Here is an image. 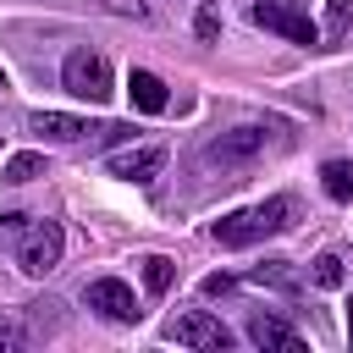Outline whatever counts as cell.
I'll return each instance as SVG.
<instances>
[{
  "label": "cell",
  "mask_w": 353,
  "mask_h": 353,
  "mask_svg": "<svg viewBox=\"0 0 353 353\" xmlns=\"http://www.w3.org/2000/svg\"><path fill=\"white\" fill-rule=\"evenodd\" d=\"M165 336H171L176 347H199V353H226V347H232V325H221V320L204 314V309L171 314V320H165Z\"/></svg>",
  "instance_id": "cell-3"
},
{
  "label": "cell",
  "mask_w": 353,
  "mask_h": 353,
  "mask_svg": "<svg viewBox=\"0 0 353 353\" xmlns=\"http://www.w3.org/2000/svg\"><path fill=\"white\" fill-rule=\"evenodd\" d=\"M254 22L270 28V33H281V39H292V44H320V28H314L309 11H298L292 0H259V6H254Z\"/></svg>",
  "instance_id": "cell-5"
},
{
  "label": "cell",
  "mask_w": 353,
  "mask_h": 353,
  "mask_svg": "<svg viewBox=\"0 0 353 353\" xmlns=\"http://www.w3.org/2000/svg\"><path fill=\"white\" fill-rule=\"evenodd\" d=\"M248 342L254 347H276V353H303V336L287 320H276V314H254L248 320Z\"/></svg>",
  "instance_id": "cell-9"
},
{
  "label": "cell",
  "mask_w": 353,
  "mask_h": 353,
  "mask_svg": "<svg viewBox=\"0 0 353 353\" xmlns=\"http://www.w3.org/2000/svg\"><path fill=\"white\" fill-rule=\"evenodd\" d=\"M28 132L44 138V143H77V138L88 132V121H77V116H66V110H39V116L28 121Z\"/></svg>",
  "instance_id": "cell-10"
},
{
  "label": "cell",
  "mask_w": 353,
  "mask_h": 353,
  "mask_svg": "<svg viewBox=\"0 0 353 353\" xmlns=\"http://www.w3.org/2000/svg\"><path fill=\"white\" fill-rule=\"evenodd\" d=\"M353 22V0H331V33H342Z\"/></svg>",
  "instance_id": "cell-17"
},
{
  "label": "cell",
  "mask_w": 353,
  "mask_h": 353,
  "mask_svg": "<svg viewBox=\"0 0 353 353\" xmlns=\"http://www.w3.org/2000/svg\"><path fill=\"white\" fill-rule=\"evenodd\" d=\"M320 188L347 204V199H353V160H325V165H320Z\"/></svg>",
  "instance_id": "cell-12"
},
{
  "label": "cell",
  "mask_w": 353,
  "mask_h": 353,
  "mask_svg": "<svg viewBox=\"0 0 353 353\" xmlns=\"http://www.w3.org/2000/svg\"><path fill=\"white\" fill-rule=\"evenodd\" d=\"M127 94H132V105H138L143 116H160V110H165V83H160L154 72H143V66H132Z\"/></svg>",
  "instance_id": "cell-11"
},
{
  "label": "cell",
  "mask_w": 353,
  "mask_h": 353,
  "mask_svg": "<svg viewBox=\"0 0 353 353\" xmlns=\"http://www.w3.org/2000/svg\"><path fill=\"white\" fill-rule=\"evenodd\" d=\"M232 287H237L232 276H210V281H204V292H210V298H221V292H232Z\"/></svg>",
  "instance_id": "cell-19"
},
{
  "label": "cell",
  "mask_w": 353,
  "mask_h": 353,
  "mask_svg": "<svg viewBox=\"0 0 353 353\" xmlns=\"http://www.w3.org/2000/svg\"><path fill=\"white\" fill-rule=\"evenodd\" d=\"M83 303H88L94 314L116 320V325H132V320L143 314V309H138V298H132V287H127V281H116V276L88 281V287H83Z\"/></svg>",
  "instance_id": "cell-6"
},
{
  "label": "cell",
  "mask_w": 353,
  "mask_h": 353,
  "mask_svg": "<svg viewBox=\"0 0 353 353\" xmlns=\"http://www.w3.org/2000/svg\"><path fill=\"white\" fill-rule=\"evenodd\" d=\"M61 248H66L61 221H33L28 237H22V248H17V265H22L28 276H50V270L61 265Z\"/></svg>",
  "instance_id": "cell-4"
},
{
  "label": "cell",
  "mask_w": 353,
  "mask_h": 353,
  "mask_svg": "<svg viewBox=\"0 0 353 353\" xmlns=\"http://www.w3.org/2000/svg\"><path fill=\"white\" fill-rule=\"evenodd\" d=\"M248 281H259V287H281V292H292V287H298V281H292V270H287V259H270V265L248 270Z\"/></svg>",
  "instance_id": "cell-16"
},
{
  "label": "cell",
  "mask_w": 353,
  "mask_h": 353,
  "mask_svg": "<svg viewBox=\"0 0 353 353\" xmlns=\"http://www.w3.org/2000/svg\"><path fill=\"white\" fill-rule=\"evenodd\" d=\"M259 143H265V132H259V127H232V132H221V138L204 149V160L226 171V165H243V160H254V154H259Z\"/></svg>",
  "instance_id": "cell-7"
},
{
  "label": "cell",
  "mask_w": 353,
  "mask_h": 353,
  "mask_svg": "<svg viewBox=\"0 0 353 353\" xmlns=\"http://www.w3.org/2000/svg\"><path fill=\"white\" fill-rule=\"evenodd\" d=\"M44 171V154H33V149H22V154H11L6 160V171H0V182H11V188H22V182H33Z\"/></svg>",
  "instance_id": "cell-14"
},
{
  "label": "cell",
  "mask_w": 353,
  "mask_h": 353,
  "mask_svg": "<svg viewBox=\"0 0 353 353\" xmlns=\"http://www.w3.org/2000/svg\"><path fill=\"white\" fill-rule=\"evenodd\" d=\"M221 33V17H215V6H204L199 11V39H215Z\"/></svg>",
  "instance_id": "cell-18"
},
{
  "label": "cell",
  "mask_w": 353,
  "mask_h": 353,
  "mask_svg": "<svg viewBox=\"0 0 353 353\" xmlns=\"http://www.w3.org/2000/svg\"><path fill=\"white\" fill-rule=\"evenodd\" d=\"M28 226V215H0V232H22Z\"/></svg>",
  "instance_id": "cell-22"
},
{
  "label": "cell",
  "mask_w": 353,
  "mask_h": 353,
  "mask_svg": "<svg viewBox=\"0 0 353 353\" xmlns=\"http://www.w3.org/2000/svg\"><path fill=\"white\" fill-rule=\"evenodd\" d=\"M347 342H353V303H347Z\"/></svg>",
  "instance_id": "cell-23"
},
{
  "label": "cell",
  "mask_w": 353,
  "mask_h": 353,
  "mask_svg": "<svg viewBox=\"0 0 353 353\" xmlns=\"http://www.w3.org/2000/svg\"><path fill=\"white\" fill-rule=\"evenodd\" d=\"M0 88H6V72H0Z\"/></svg>",
  "instance_id": "cell-24"
},
{
  "label": "cell",
  "mask_w": 353,
  "mask_h": 353,
  "mask_svg": "<svg viewBox=\"0 0 353 353\" xmlns=\"http://www.w3.org/2000/svg\"><path fill=\"white\" fill-rule=\"evenodd\" d=\"M292 221H298V199L276 193V199H265V204L232 210L226 221H215V226H210V237H215L221 248H248V243H259V237H276V232H287Z\"/></svg>",
  "instance_id": "cell-1"
},
{
  "label": "cell",
  "mask_w": 353,
  "mask_h": 353,
  "mask_svg": "<svg viewBox=\"0 0 353 353\" xmlns=\"http://www.w3.org/2000/svg\"><path fill=\"white\" fill-rule=\"evenodd\" d=\"M309 276H314V287H342L347 281V265H342V254H320Z\"/></svg>",
  "instance_id": "cell-15"
},
{
  "label": "cell",
  "mask_w": 353,
  "mask_h": 353,
  "mask_svg": "<svg viewBox=\"0 0 353 353\" xmlns=\"http://www.w3.org/2000/svg\"><path fill=\"white\" fill-rule=\"evenodd\" d=\"M61 83H66V94H77V99H88V105H105L116 88H110V66H105V55H94V50H72L66 61H61Z\"/></svg>",
  "instance_id": "cell-2"
},
{
  "label": "cell",
  "mask_w": 353,
  "mask_h": 353,
  "mask_svg": "<svg viewBox=\"0 0 353 353\" xmlns=\"http://www.w3.org/2000/svg\"><path fill=\"white\" fill-rule=\"evenodd\" d=\"M160 165H165V149L160 143H138V149H121V154H110V176H121V182H154L160 176Z\"/></svg>",
  "instance_id": "cell-8"
},
{
  "label": "cell",
  "mask_w": 353,
  "mask_h": 353,
  "mask_svg": "<svg viewBox=\"0 0 353 353\" xmlns=\"http://www.w3.org/2000/svg\"><path fill=\"white\" fill-rule=\"evenodd\" d=\"M171 281H176V259H165V254H143V287L160 298V292H171Z\"/></svg>",
  "instance_id": "cell-13"
},
{
  "label": "cell",
  "mask_w": 353,
  "mask_h": 353,
  "mask_svg": "<svg viewBox=\"0 0 353 353\" xmlns=\"http://www.w3.org/2000/svg\"><path fill=\"white\" fill-rule=\"evenodd\" d=\"M110 11H132V17H149V11L138 6V0H110Z\"/></svg>",
  "instance_id": "cell-21"
},
{
  "label": "cell",
  "mask_w": 353,
  "mask_h": 353,
  "mask_svg": "<svg viewBox=\"0 0 353 353\" xmlns=\"http://www.w3.org/2000/svg\"><path fill=\"white\" fill-rule=\"evenodd\" d=\"M17 342H22V331H17V325L0 314V347H17Z\"/></svg>",
  "instance_id": "cell-20"
}]
</instances>
